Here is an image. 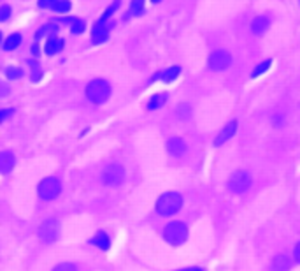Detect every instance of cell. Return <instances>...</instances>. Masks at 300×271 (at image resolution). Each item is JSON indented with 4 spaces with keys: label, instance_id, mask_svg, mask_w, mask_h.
<instances>
[{
    "label": "cell",
    "instance_id": "obj_1",
    "mask_svg": "<svg viewBox=\"0 0 300 271\" xmlns=\"http://www.w3.org/2000/svg\"><path fill=\"white\" fill-rule=\"evenodd\" d=\"M182 206V197L178 192H167L164 194L156 202V211L162 217H170V215L178 213Z\"/></svg>",
    "mask_w": 300,
    "mask_h": 271
},
{
    "label": "cell",
    "instance_id": "obj_2",
    "mask_svg": "<svg viewBox=\"0 0 300 271\" xmlns=\"http://www.w3.org/2000/svg\"><path fill=\"white\" fill-rule=\"evenodd\" d=\"M111 95V85L106 80H93L86 87V97L93 102V104H104Z\"/></svg>",
    "mask_w": 300,
    "mask_h": 271
},
{
    "label": "cell",
    "instance_id": "obj_3",
    "mask_svg": "<svg viewBox=\"0 0 300 271\" xmlns=\"http://www.w3.org/2000/svg\"><path fill=\"white\" fill-rule=\"evenodd\" d=\"M164 236L170 245H182L188 238V229H186L184 224L181 222H170V224L165 227L164 231Z\"/></svg>",
    "mask_w": 300,
    "mask_h": 271
},
{
    "label": "cell",
    "instance_id": "obj_4",
    "mask_svg": "<svg viewBox=\"0 0 300 271\" xmlns=\"http://www.w3.org/2000/svg\"><path fill=\"white\" fill-rule=\"evenodd\" d=\"M60 190H62L60 181L53 176L44 178L39 183V195L42 201H53V199H56L60 195Z\"/></svg>",
    "mask_w": 300,
    "mask_h": 271
},
{
    "label": "cell",
    "instance_id": "obj_5",
    "mask_svg": "<svg viewBox=\"0 0 300 271\" xmlns=\"http://www.w3.org/2000/svg\"><path fill=\"white\" fill-rule=\"evenodd\" d=\"M251 185V176L246 173V171H237L230 176L228 180V190L232 194H242L250 188Z\"/></svg>",
    "mask_w": 300,
    "mask_h": 271
},
{
    "label": "cell",
    "instance_id": "obj_6",
    "mask_svg": "<svg viewBox=\"0 0 300 271\" xmlns=\"http://www.w3.org/2000/svg\"><path fill=\"white\" fill-rule=\"evenodd\" d=\"M123 178H125V169L120 164H109L104 169V173H102V181L106 185H109V187L120 185L123 181Z\"/></svg>",
    "mask_w": 300,
    "mask_h": 271
},
{
    "label": "cell",
    "instance_id": "obj_7",
    "mask_svg": "<svg viewBox=\"0 0 300 271\" xmlns=\"http://www.w3.org/2000/svg\"><path fill=\"white\" fill-rule=\"evenodd\" d=\"M58 231H60V225L54 218H48L42 225L39 227V238L44 243H53L58 238Z\"/></svg>",
    "mask_w": 300,
    "mask_h": 271
},
{
    "label": "cell",
    "instance_id": "obj_8",
    "mask_svg": "<svg viewBox=\"0 0 300 271\" xmlns=\"http://www.w3.org/2000/svg\"><path fill=\"white\" fill-rule=\"evenodd\" d=\"M232 64V57H230L228 51L218 50L209 57V67L212 71H225L228 65Z\"/></svg>",
    "mask_w": 300,
    "mask_h": 271
},
{
    "label": "cell",
    "instance_id": "obj_9",
    "mask_svg": "<svg viewBox=\"0 0 300 271\" xmlns=\"http://www.w3.org/2000/svg\"><path fill=\"white\" fill-rule=\"evenodd\" d=\"M112 27H114V23H106V22L95 23V27H93V30H92V41L95 44L106 43L109 37V30H111Z\"/></svg>",
    "mask_w": 300,
    "mask_h": 271
},
{
    "label": "cell",
    "instance_id": "obj_10",
    "mask_svg": "<svg viewBox=\"0 0 300 271\" xmlns=\"http://www.w3.org/2000/svg\"><path fill=\"white\" fill-rule=\"evenodd\" d=\"M14 155H12L11 152H0V173L2 174H8L12 171V167H14Z\"/></svg>",
    "mask_w": 300,
    "mask_h": 271
},
{
    "label": "cell",
    "instance_id": "obj_11",
    "mask_svg": "<svg viewBox=\"0 0 300 271\" xmlns=\"http://www.w3.org/2000/svg\"><path fill=\"white\" fill-rule=\"evenodd\" d=\"M236 130H237V122H236V120H232V122H230L228 125H226L225 129H223L222 132H220L218 138L214 139V145H216V146H222L223 143L228 141V139L232 138L234 134H236Z\"/></svg>",
    "mask_w": 300,
    "mask_h": 271
},
{
    "label": "cell",
    "instance_id": "obj_12",
    "mask_svg": "<svg viewBox=\"0 0 300 271\" xmlns=\"http://www.w3.org/2000/svg\"><path fill=\"white\" fill-rule=\"evenodd\" d=\"M167 150H168V153L179 157V155H182V153L186 152V145H184V141H182L181 138H170L167 141Z\"/></svg>",
    "mask_w": 300,
    "mask_h": 271
},
{
    "label": "cell",
    "instance_id": "obj_13",
    "mask_svg": "<svg viewBox=\"0 0 300 271\" xmlns=\"http://www.w3.org/2000/svg\"><path fill=\"white\" fill-rule=\"evenodd\" d=\"M268 27H270V20H268L267 16H258V18H254L253 23H251V30H253V34H256V36L265 34Z\"/></svg>",
    "mask_w": 300,
    "mask_h": 271
},
{
    "label": "cell",
    "instance_id": "obj_14",
    "mask_svg": "<svg viewBox=\"0 0 300 271\" xmlns=\"http://www.w3.org/2000/svg\"><path fill=\"white\" fill-rule=\"evenodd\" d=\"M62 48H64V41L58 39V37L54 36V37H50V41L46 43V48H44V51H46V55L53 57V55L60 53Z\"/></svg>",
    "mask_w": 300,
    "mask_h": 271
},
{
    "label": "cell",
    "instance_id": "obj_15",
    "mask_svg": "<svg viewBox=\"0 0 300 271\" xmlns=\"http://www.w3.org/2000/svg\"><path fill=\"white\" fill-rule=\"evenodd\" d=\"M179 71H181L179 67H170V69L164 71V73L154 74L153 80H164V81H167V83H170V81H174L176 78L179 76Z\"/></svg>",
    "mask_w": 300,
    "mask_h": 271
},
{
    "label": "cell",
    "instance_id": "obj_16",
    "mask_svg": "<svg viewBox=\"0 0 300 271\" xmlns=\"http://www.w3.org/2000/svg\"><path fill=\"white\" fill-rule=\"evenodd\" d=\"M92 243L95 246H98V248H102V250H108L109 248V245H111V241H109V236L106 234V232H96L95 236H93V239H92Z\"/></svg>",
    "mask_w": 300,
    "mask_h": 271
},
{
    "label": "cell",
    "instance_id": "obj_17",
    "mask_svg": "<svg viewBox=\"0 0 300 271\" xmlns=\"http://www.w3.org/2000/svg\"><path fill=\"white\" fill-rule=\"evenodd\" d=\"M62 23H70L72 34L84 32V22H82V20H79V18H65V20H62Z\"/></svg>",
    "mask_w": 300,
    "mask_h": 271
},
{
    "label": "cell",
    "instance_id": "obj_18",
    "mask_svg": "<svg viewBox=\"0 0 300 271\" xmlns=\"http://www.w3.org/2000/svg\"><path fill=\"white\" fill-rule=\"evenodd\" d=\"M272 269L274 271H288L290 269V260L284 255H278L272 264Z\"/></svg>",
    "mask_w": 300,
    "mask_h": 271
},
{
    "label": "cell",
    "instance_id": "obj_19",
    "mask_svg": "<svg viewBox=\"0 0 300 271\" xmlns=\"http://www.w3.org/2000/svg\"><path fill=\"white\" fill-rule=\"evenodd\" d=\"M165 101H167V95L165 94H158V95H154V97H151V101H150V104H148V109H158V108H162V106L165 104Z\"/></svg>",
    "mask_w": 300,
    "mask_h": 271
},
{
    "label": "cell",
    "instance_id": "obj_20",
    "mask_svg": "<svg viewBox=\"0 0 300 271\" xmlns=\"http://www.w3.org/2000/svg\"><path fill=\"white\" fill-rule=\"evenodd\" d=\"M20 43H22V36H20V34H12V36H9L8 39H6L4 48L6 50H14L16 46H20Z\"/></svg>",
    "mask_w": 300,
    "mask_h": 271
},
{
    "label": "cell",
    "instance_id": "obj_21",
    "mask_svg": "<svg viewBox=\"0 0 300 271\" xmlns=\"http://www.w3.org/2000/svg\"><path fill=\"white\" fill-rule=\"evenodd\" d=\"M53 11L58 13V15H65V13H68L70 11V0H58L56 4H54Z\"/></svg>",
    "mask_w": 300,
    "mask_h": 271
},
{
    "label": "cell",
    "instance_id": "obj_22",
    "mask_svg": "<svg viewBox=\"0 0 300 271\" xmlns=\"http://www.w3.org/2000/svg\"><path fill=\"white\" fill-rule=\"evenodd\" d=\"M56 34H58V27L56 25H46V27H42L39 32H37V39H39V37H42V36L54 37Z\"/></svg>",
    "mask_w": 300,
    "mask_h": 271
},
{
    "label": "cell",
    "instance_id": "obj_23",
    "mask_svg": "<svg viewBox=\"0 0 300 271\" xmlns=\"http://www.w3.org/2000/svg\"><path fill=\"white\" fill-rule=\"evenodd\" d=\"M120 6H122V2H120V0H114V4L109 6V8L106 9V13H104V15H102V18H100V22H108V20L111 18V16L114 15L116 11H118Z\"/></svg>",
    "mask_w": 300,
    "mask_h": 271
},
{
    "label": "cell",
    "instance_id": "obj_24",
    "mask_svg": "<svg viewBox=\"0 0 300 271\" xmlns=\"http://www.w3.org/2000/svg\"><path fill=\"white\" fill-rule=\"evenodd\" d=\"M144 9V0H132V6H130V15L139 16Z\"/></svg>",
    "mask_w": 300,
    "mask_h": 271
},
{
    "label": "cell",
    "instance_id": "obj_25",
    "mask_svg": "<svg viewBox=\"0 0 300 271\" xmlns=\"http://www.w3.org/2000/svg\"><path fill=\"white\" fill-rule=\"evenodd\" d=\"M268 67H270V60L262 62L260 65H256V67H254V71H253V74H251V76H253V78H258V76H260V74H264L265 71L268 69Z\"/></svg>",
    "mask_w": 300,
    "mask_h": 271
},
{
    "label": "cell",
    "instance_id": "obj_26",
    "mask_svg": "<svg viewBox=\"0 0 300 271\" xmlns=\"http://www.w3.org/2000/svg\"><path fill=\"white\" fill-rule=\"evenodd\" d=\"M9 16H11V8L9 6H2L0 8V22H8Z\"/></svg>",
    "mask_w": 300,
    "mask_h": 271
},
{
    "label": "cell",
    "instance_id": "obj_27",
    "mask_svg": "<svg viewBox=\"0 0 300 271\" xmlns=\"http://www.w3.org/2000/svg\"><path fill=\"white\" fill-rule=\"evenodd\" d=\"M53 271H78V269H76L74 264H70V262H62V264H58V266L54 267Z\"/></svg>",
    "mask_w": 300,
    "mask_h": 271
},
{
    "label": "cell",
    "instance_id": "obj_28",
    "mask_svg": "<svg viewBox=\"0 0 300 271\" xmlns=\"http://www.w3.org/2000/svg\"><path fill=\"white\" fill-rule=\"evenodd\" d=\"M23 76L22 69H8V78L9 80H18V78Z\"/></svg>",
    "mask_w": 300,
    "mask_h": 271
},
{
    "label": "cell",
    "instance_id": "obj_29",
    "mask_svg": "<svg viewBox=\"0 0 300 271\" xmlns=\"http://www.w3.org/2000/svg\"><path fill=\"white\" fill-rule=\"evenodd\" d=\"M58 0H39V8L42 9H53Z\"/></svg>",
    "mask_w": 300,
    "mask_h": 271
},
{
    "label": "cell",
    "instance_id": "obj_30",
    "mask_svg": "<svg viewBox=\"0 0 300 271\" xmlns=\"http://www.w3.org/2000/svg\"><path fill=\"white\" fill-rule=\"evenodd\" d=\"M188 115H190V106L182 104L181 108H179V116H181V118H186Z\"/></svg>",
    "mask_w": 300,
    "mask_h": 271
},
{
    "label": "cell",
    "instance_id": "obj_31",
    "mask_svg": "<svg viewBox=\"0 0 300 271\" xmlns=\"http://www.w3.org/2000/svg\"><path fill=\"white\" fill-rule=\"evenodd\" d=\"M12 115L11 109H4V111H0V122H4L6 118H9V116Z\"/></svg>",
    "mask_w": 300,
    "mask_h": 271
},
{
    "label": "cell",
    "instance_id": "obj_32",
    "mask_svg": "<svg viewBox=\"0 0 300 271\" xmlns=\"http://www.w3.org/2000/svg\"><path fill=\"white\" fill-rule=\"evenodd\" d=\"M293 255H295V259H296V260H298V262H300V243H298V245L295 246V252H293Z\"/></svg>",
    "mask_w": 300,
    "mask_h": 271
},
{
    "label": "cell",
    "instance_id": "obj_33",
    "mask_svg": "<svg viewBox=\"0 0 300 271\" xmlns=\"http://www.w3.org/2000/svg\"><path fill=\"white\" fill-rule=\"evenodd\" d=\"M179 271H204V269H200V267H186V269H179Z\"/></svg>",
    "mask_w": 300,
    "mask_h": 271
},
{
    "label": "cell",
    "instance_id": "obj_34",
    "mask_svg": "<svg viewBox=\"0 0 300 271\" xmlns=\"http://www.w3.org/2000/svg\"><path fill=\"white\" fill-rule=\"evenodd\" d=\"M8 88H6V87H0V95H8Z\"/></svg>",
    "mask_w": 300,
    "mask_h": 271
},
{
    "label": "cell",
    "instance_id": "obj_35",
    "mask_svg": "<svg viewBox=\"0 0 300 271\" xmlns=\"http://www.w3.org/2000/svg\"><path fill=\"white\" fill-rule=\"evenodd\" d=\"M153 2H154V4H158V2H160V0H153Z\"/></svg>",
    "mask_w": 300,
    "mask_h": 271
},
{
    "label": "cell",
    "instance_id": "obj_36",
    "mask_svg": "<svg viewBox=\"0 0 300 271\" xmlns=\"http://www.w3.org/2000/svg\"><path fill=\"white\" fill-rule=\"evenodd\" d=\"M0 41H2V34H0Z\"/></svg>",
    "mask_w": 300,
    "mask_h": 271
}]
</instances>
